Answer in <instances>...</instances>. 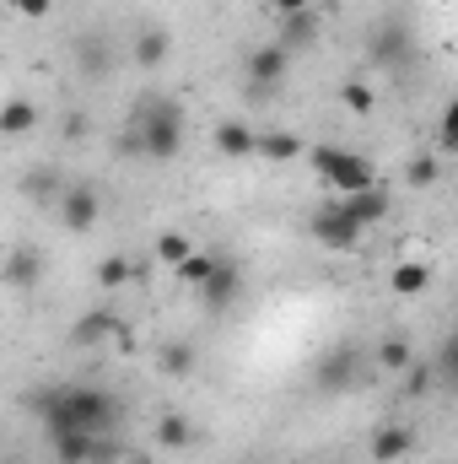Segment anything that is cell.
Here are the masks:
<instances>
[{"mask_svg": "<svg viewBox=\"0 0 458 464\" xmlns=\"http://www.w3.org/2000/svg\"><path fill=\"white\" fill-rule=\"evenodd\" d=\"M38 416L49 421V432H114V421L124 416L119 394L98 389V383H60V389H43L38 400Z\"/></svg>", "mask_w": 458, "mask_h": 464, "instance_id": "1", "label": "cell"}, {"mask_svg": "<svg viewBox=\"0 0 458 464\" xmlns=\"http://www.w3.org/2000/svg\"><path fill=\"white\" fill-rule=\"evenodd\" d=\"M124 151H146V157H157V162H173V157L184 151V109H178L173 98H146L140 130L129 135Z\"/></svg>", "mask_w": 458, "mask_h": 464, "instance_id": "2", "label": "cell"}, {"mask_svg": "<svg viewBox=\"0 0 458 464\" xmlns=\"http://www.w3.org/2000/svg\"><path fill=\"white\" fill-rule=\"evenodd\" d=\"M313 168H319V179L329 184V189H340V195H350V189H367L377 173H372V162H361L356 151H345V146H313Z\"/></svg>", "mask_w": 458, "mask_h": 464, "instance_id": "3", "label": "cell"}, {"mask_svg": "<svg viewBox=\"0 0 458 464\" xmlns=\"http://www.w3.org/2000/svg\"><path fill=\"white\" fill-rule=\"evenodd\" d=\"M200 292V308L205 314H227L232 303L243 297V265H232V259H216V270L195 286Z\"/></svg>", "mask_w": 458, "mask_h": 464, "instance_id": "4", "label": "cell"}, {"mask_svg": "<svg viewBox=\"0 0 458 464\" xmlns=\"http://www.w3.org/2000/svg\"><path fill=\"white\" fill-rule=\"evenodd\" d=\"M335 200L345 206V217H350V222H356L361 232H367V227H377V222H383V217L394 211V195H388V189H383L377 179H372L367 189H350V195H335Z\"/></svg>", "mask_w": 458, "mask_h": 464, "instance_id": "5", "label": "cell"}, {"mask_svg": "<svg viewBox=\"0 0 458 464\" xmlns=\"http://www.w3.org/2000/svg\"><path fill=\"white\" fill-rule=\"evenodd\" d=\"M308 227H313V237H319L324 248H356V243H361V227H356V222L345 217V206H340V200H329V206H319Z\"/></svg>", "mask_w": 458, "mask_h": 464, "instance_id": "6", "label": "cell"}, {"mask_svg": "<svg viewBox=\"0 0 458 464\" xmlns=\"http://www.w3.org/2000/svg\"><path fill=\"white\" fill-rule=\"evenodd\" d=\"M98 217H103L98 189H87V184H65V195H60V222H65L71 232H92L98 227Z\"/></svg>", "mask_w": 458, "mask_h": 464, "instance_id": "7", "label": "cell"}, {"mask_svg": "<svg viewBox=\"0 0 458 464\" xmlns=\"http://www.w3.org/2000/svg\"><path fill=\"white\" fill-rule=\"evenodd\" d=\"M0 281L16 286V292H33V286L43 281V254H38L33 243H16V248L0 259Z\"/></svg>", "mask_w": 458, "mask_h": 464, "instance_id": "8", "label": "cell"}, {"mask_svg": "<svg viewBox=\"0 0 458 464\" xmlns=\"http://www.w3.org/2000/svg\"><path fill=\"white\" fill-rule=\"evenodd\" d=\"M286 71H291V54H286L281 44H264V49H253V54H248V82H253L259 92L281 87V82H286Z\"/></svg>", "mask_w": 458, "mask_h": 464, "instance_id": "9", "label": "cell"}, {"mask_svg": "<svg viewBox=\"0 0 458 464\" xmlns=\"http://www.w3.org/2000/svg\"><path fill=\"white\" fill-rule=\"evenodd\" d=\"M71 60H76L81 76H109V71H114V44H109L103 33H87V38L71 44Z\"/></svg>", "mask_w": 458, "mask_h": 464, "instance_id": "10", "label": "cell"}, {"mask_svg": "<svg viewBox=\"0 0 458 464\" xmlns=\"http://www.w3.org/2000/svg\"><path fill=\"white\" fill-rule=\"evenodd\" d=\"M114 330H119V314H114V308H87V314L71 324V346H103Z\"/></svg>", "mask_w": 458, "mask_h": 464, "instance_id": "11", "label": "cell"}, {"mask_svg": "<svg viewBox=\"0 0 458 464\" xmlns=\"http://www.w3.org/2000/svg\"><path fill=\"white\" fill-rule=\"evenodd\" d=\"M367 49H372V60H377V65H405V60H410V38H405V27H399V22H383V27L367 38Z\"/></svg>", "mask_w": 458, "mask_h": 464, "instance_id": "12", "label": "cell"}, {"mask_svg": "<svg viewBox=\"0 0 458 464\" xmlns=\"http://www.w3.org/2000/svg\"><path fill=\"white\" fill-rule=\"evenodd\" d=\"M167 54H173V38H167L162 27H140V33H135V44H129V60H135L140 71L167 65Z\"/></svg>", "mask_w": 458, "mask_h": 464, "instance_id": "13", "label": "cell"}, {"mask_svg": "<svg viewBox=\"0 0 458 464\" xmlns=\"http://www.w3.org/2000/svg\"><path fill=\"white\" fill-rule=\"evenodd\" d=\"M356 378H361V351H350V346H340L324 367H319V383H324V389H350Z\"/></svg>", "mask_w": 458, "mask_h": 464, "instance_id": "14", "label": "cell"}, {"mask_svg": "<svg viewBox=\"0 0 458 464\" xmlns=\"http://www.w3.org/2000/svg\"><path fill=\"white\" fill-rule=\"evenodd\" d=\"M211 140H216V151H222V157H253V146H259V135H253L243 119H222Z\"/></svg>", "mask_w": 458, "mask_h": 464, "instance_id": "15", "label": "cell"}, {"mask_svg": "<svg viewBox=\"0 0 458 464\" xmlns=\"http://www.w3.org/2000/svg\"><path fill=\"white\" fill-rule=\"evenodd\" d=\"M410 449H415V432H410V427H377V432H372V459L377 464L405 459Z\"/></svg>", "mask_w": 458, "mask_h": 464, "instance_id": "16", "label": "cell"}, {"mask_svg": "<svg viewBox=\"0 0 458 464\" xmlns=\"http://www.w3.org/2000/svg\"><path fill=\"white\" fill-rule=\"evenodd\" d=\"M388 286H394L399 297H421V292L432 286V265H421V259H405V265H394Z\"/></svg>", "mask_w": 458, "mask_h": 464, "instance_id": "17", "label": "cell"}, {"mask_svg": "<svg viewBox=\"0 0 458 464\" xmlns=\"http://www.w3.org/2000/svg\"><path fill=\"white\" fill-rule=\"evenodd\" d=\"M313 38H319V16H313V11H297V16L281 22V38H275V44L291 54V49H302V44H313Z\"/></svg>", "mask_w": 458, "mask_h": 464, "instance_id": "18", "label": "cell"}, {"mask_svg": "<svg viewBox=\"0 0 458 464\" xmlns=\"http://www.w3.org/2000/svg\"><path fill=\"white\" fill-rule=\"evenodd\" d=\"M33 124H38V103H27V98L0 103V135H27Z\"/></svg>", "mask_w": 458, "mask_h": 464, "instance_id": "19", "label": "cell"}, {"mask_svg": "<svg viewBox=\"0 0 458 464\" xmlns=\"http://www.w3.org/2000/svg\"><path fill=\"white\" fill-rule=\"evenodd\" d=\"M259 157H270V162H291V157H302V140L291 135V130H275V135H259V146H253Z\"/></svg>", "mask_w": 458, "mask_h": 464, "instance_id": "20", "label": "cell"}, {"mask_svg": "<svg viewBox=\"0 0 458 464\" xmlns=\"http://www.w3.org/2000/svg\"><path fill=\"white\" fill-rule=\"evenodd\" d=\"M92 454V432H54V459L60 464H87Z\"/></svg>", "mask_w": 458, "mask_h": 464, "instance_id": "21", "label": "cell"}, {"mask_svg": "<svg viewBox=\"0 0 458 464\" xmlns=\"http://www.w3.org/2000/svg\"><path fill=\"white\" fill-rule=\"evenodd\" d=\"M211 270H216V254H200V248H195L189 259H178V265H173V276H178V281H184L189 292H195V286H200V281H205Z\"/></svg>", "mask_w": 458, "mask_h": 464, "instance_id": "22", "label": "cell"}, {"mask_svg": "<svg viewBox=\"0 0 458 464\" xmlns=\"http://www.w3.org/2000/svg\"><path fill=\"white\" fill-rule=\"evenodd\" d=\"M195 443V427L184 416H162L157 421V449H189Z\"/></svg>", "mask_w": 458, "mask_h": 464, "instance_id": "23", "label": "cell"}, {"mask_svg": "<svg viewBox=\"0 0 458 464\" xmlns=\"http://www.w3.org/2000/svg\"><path fill=\"white\" fill-rule=\"evenodd\" d=\"M157 367L173 372V378H184V372L195 367V346H189V341H167V346L157 351Z\"/></svg>", "mask_w": 458, "mask_h": 464, "instance_id": "24", "label": "cell"}, {"mask_svg": "<svg viewBox=\"0 0 458 464\" xmlns=\"http://www.w3.org/2000/svg\"><path fill=\"white\" fill-rule=\"evenodd\" d=\"M129 281H135V265H129L124 254H109V259L98 265V286H103V292H119V286H129Z\"/></svg>", "mask_w": 458, "mask_h": 464, "instance_id": "25", "label": "cell"}, {"mask_svg": "<svg viewBox=\"0 0 458 464\" xmlns=\"http://www.w3.org/2000/svg\"><path fill=\"white\" fill-rule=\"evenodd\" d=\"M372 362H377L383 372H405V367L415 362V351L405 346V341H377V346H372Z\"/></svg>", "mask_w": 458, "mask_h": 464, "instance_id": "26", "label": "cell"}, {"mask_svg": "<svg viewBox=\"0 0 458 464\" xmlns=\"http://www.w3.org/2000/svg\"><path fill=\"white\" fill-rule=\"evenodd\" d=\"M22 189H27V200H49V195H54V189H65V184H60V173H54V168H33V173L22 179Z\"/></svg>", "mask_w": 458, "mask_h": 464, "instance_id": "27", "label": "cell"}, {"mask_svg": "<svg viewBox=\"0 0 458 464\" xmlns=\"http://www.w3.org/2000/svg\"><path fill=\"white\" fill-rule=\"evenodd\" d=\"M189 254H195V243H189L184 232H162V237H157V259H162L167 270H173L178 259H189Z\"/></svg>", "mask_w": 458, "mask_h": 464, "instance_id": "28", "label": "cell"}, {"mask_svg": "<svg viewBox=\"0 0 458 464\" xmlns=\"http://www.w3.org/2000/svg\"><path fill=\"white\" fill-rule=\"evenodd\" d=\"M340 103L350 109V114H372V103H377V98H372V87H367V82H345Z\"/></svg>", "mask_w": 458, "mask_h": 464, "instance_id": "29", "label": "cell"}, {"mask_svg": "<svg viewBox=\"0 0 458 464\" xmlns=\"http://www.w3.org/2000/svg\"><path fill=\"white\" fill-rule=\"evenodd\" d=\"M124 454H129V449H124L119 438H109V432H98V438H92V454H87V464H119Z\"/></svg>", "mask_w": 458, "mask_h": 464, "instance_id": "30", "label": "cell"}, {"mask_svg": "<svg viewBox=\"0 0 458 464\" xmlns=\"http://www.w3.org/2000/svg\"><path fill=\"white\" fill-rule=\"evenodd\" d=\"M410 184H415V189H432V184H437V157H415V162H410Z\"/></svg>", "mask_w": 458, "mask_h": 464, "instance_id": "31", "label": "cell"}, {"mask_svg": "<svg viewBox=\"0 0 458 464\" xmlns=\"http://www.w3.org/2000/svg\"><path fill=\"white\" fill-rule=\"evenodd\" d=\"M453 146H458V114L448 109L443 124H437V151H453Z\"/></svg>", "mask_w": 458, "mask_h": 464, "instance_id": "32", "label": "cell"}, {"mask_svg": "<svg viewBox=\"0 0 458 464\" xmlns=\"http://www.w3.org/2000/svg\"><path fill=\"white\" fill-rule=\"evenodd\" d=\"M49 5H54V0H16V11H22V16H33V22H38V16H49Z\"/></svg>", "mask_w": 458, "mask_h": 464, "instance_id": "33", "label": "cell"}, {"mask_svg": "<svg viewBox=\"0 0 458 464\" xmlns=\"http://www.w3.org/2000/svg\"><path fill=\"white\" fill-rule=\"evenodd\" d=\"M281 16H297V11H313V0H270Z\"/></svg>", "mask_w": 458, "mask_h": 464, "instance_id": "34", "label": "cell"}, {"mask_svg": "<svg viewBox=\"0 0 458 464\" xmlns=\"http://www.w3.org/2000/svg\"><path fill=\"white\" fill-rule=\"evenodd\" d=\"M119 464H157V454H124Z\"/></svg>", "mask_w": 458, "mask_h": 464, "instance_id": "35", "label": "cell"}]
</instances>
